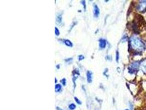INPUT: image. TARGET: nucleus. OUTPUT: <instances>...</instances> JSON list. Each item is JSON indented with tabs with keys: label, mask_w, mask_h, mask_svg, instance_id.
Returning <instances> with one entry per match:
<instances>
[{
	"label": "nucleus",
	"mask_w": 146,
	"mask_h": 110,
	"mask_svg": "<svg viewBox=\"0 0 146 110\" xmlns=\"http://www.w3.org/2000/svg\"><path fill=\"white\" fill-rule=\"evenodd\" d=\"M92 72L88 70L86 72V77H87V81L89 83L92 82Z\"/></svg>",
	"instance_id": "obj_6"
},
{
	"label": "nucleus",
	"mask_w": 146,
	"mask_h": 110,
	"mask_svg": "<svg viewBox=\"0 0 146 110\" xmlns=\"http://www.w3.org/2000/svg\"><path fill=\"white\" fill-rule=\"evenodd\" d=\"M64 43L67 46H68V47H72L73 46V44L72 43L71 41L69 40H65L64 41Z\"/></svg>",
	"instance_id": "obj_9"
},
{
	"label": "nucleus",
	"mask_w": 146,
	"mask_h": 110,
	"mask_svg": "<svg viewBox=\"0 0 146 110\" xmlns=\"http://www.w3.org/2000/svg\"><path fill=\"white\" fill-rule=\"evenodd\" d=\"M130 44L132 50L136 54L141 53L145 49L143 42L136 36H133L130 38Z\"/></svg>",
	"instance_id": "obj_1"
},
{
	"label": "nucleus",
	"mask_w": 146,
	"mask_h": 110,
	"mask_svg": "<svg viewBox=\"0 0 146 110\" xmlns=\"http://www.w3.org/2000/svg\"><path fill=\"white\" fill-rule=\"evenodd\" d=\"M81 3L84 6V9L86 10V1H81Z\"/></svg>",
	"instance_id": "obj_15"
},
{
	"label": "nucleus",
	"mask_w": 146,
	"mask_h": 110,
	"mask_svg": "<svg viewBox=\"0 0 146 110\" xmlns=\"http://www.w3.org/2000/svg\"><path fill=\"white\" fill-rule=\"evenodd\" d=\"M119 52L118 51H117V53H116V60H117V62H118V60H119Z\"/></svg>",
	"instance_id": "obj_17"
},
{
	"label": "nucleus",
	"mask_w": 146,
	"mask_h": 110,
	"mask_svg": "<svg viewBox=\"0 0 146 110\" xmlns=\"http://www.w3.org/2000/svg\"><path fill=\"white\" fill-rule=\"evenodd\" d=\"M55 82H56V78H55Z\"/></svg>",
	"instance_id": "obj_21"
},
{
	"label": "nucleus",
	"mask_w": 146,
	"mask_h": 110,
	"mask_svg": "<svg viewBox=\"0 0 146 110\" xmlns=\"http://www.w3.org/2000/svg\"><path fill=\"white\" fill-rule=\"evenodd\" d=\"M74 100H75L76 102L78 103V104H80V105L82 104V102L80 101V100L77 97H74Z\"/></svg>",
	"instance_id": "obj_13"
},
{
	"label": "nucleus",
	"mask_w": 146,
	"mask_h": 110,
	"mask_svg": "<svg viewBox=\"0 0 146 110\" xmlns=\"http://www.w3.org/2000/svg\"><path fill=\"white\" fill-rule=\"evenodd\" d=\"M137 9L141 12H145L146 10V1H140L138 6H137Z\"/></svg>",
	"instance_id": "obj_3"
},
{
	"label": "nucleus",
	"mask_w": 146,
	"mask_h": 110,
	"mask_svg": "<svg viewBox=\"0 0 146 110\" xmlns=\"http://www.w3.org/2000/svg\"><path fill=\"white\" fill-rule=\"evenodd\" d=\"M56 22L60 24L62 23V15L60 14H58L56 15Z\"/></svg>",
	"instance_id": "obj_8"
},
{
	"label": "nucleus",
	"mask_w": 146,
	"mask_h": 110,
	"mask_svg": "<svg viewBox=\"0 0 146 110\" xmlns=\"http://www.w3.org/2000/svg\"><path fill=\"white\" fill-rule=\"evenodd\" d=\"M78 60L82 61V60H83L84 58V57L82 55H80L78 56Z\"/></svg>",
	"instance_id": "obj_16"
},
{
	"label": "nucleus",
	"mask_w": 146,
	"mask_h": 110,
	"mask_svg": "<svg viewBox=\"0 0 146 110\" xmlns=\"http://www.w3.org/2000/svg\"><path fill=\"white\" fill-rule=\"evenodd\" d=\"M72 60V58H68V59L65 60V61H66V62H68V61H71Z\"/></svg>",
	"instance_id": "obj_18"
},
{
	"label": "nucleus",
	"mask_w": 146,
	"mask_h": 110,
	"mask_svg": "<svg viewBox=\"0 0 146 110\" xmlns=\"http://www.w3.org/2000/svg\"><path fill=\"white\" fill-rule=\"evenodd\" d=\"M76 106L74 103H71V104L69 106H68L69 109L71 110H74V109H76Z\"/></svg>",
	"instance_id": "obj_11"
},
{
	"label": "nucleus",
	"mask_w": 146,
	"mask_h": 110,
	"mask_svg": "<svg viewBox=\"0 0 146 110\" xmlns=\"http://www.w3.org/2000/svg\"><path fill=\"white\" fill-rule=\"evenodd\" d=\"M140 66H141V68L142 70L144 73H146V59L143 60L142 62L141 63Z\"/></svg>",
	"instance_id": "obj_7"
},
{
	"label": "nucleus",
	"mask_w": 146,
	"mask_h": 110,
	"mask_svg": "<svg viewBox=\"0 0 146 110\" xmlns=\"http://www.w3.org/2000/svg\"><path fill=\"white\" fill-rule=\"evenodd\" d=\"M107 45V42L106 40L103 39H101L99 40V46L100 48L103 49L106 48Z\"/></svg>",
	"instance_id": "obj_5"
},
{
	"label": "nucleus",
	"mask_w": 146,
	"mask_h": 110,
	"mask_svg": "<svg viewBox=\"0 0 146 110\" xmlns=\"http://www.w3.org/2000/svg\"><path fill=\"white\" fill-rule=\"evenodd\" d=\"M66 79H65V78H64V79H62V80H61V82L62 83V84L64 86L66 85Z\"/></svg>",
	"instance_id": "obj_14"
},
{
	"label": "nucleus",
	"mask_w": 146,
	"mask_h": 110,
	"mask_svg": "<svg viewBox=\"0 0 146 110\" xmlns=\"http://www.w3.org/2000/svg\"><path fill=\"white\" fill-rule=\"evenodd\" d=\"M61 90V85L60 84H56L55 86V92H59Z\"/></svg>",
	"instance_id": "obj_10"
},
{
	"label": "nucleus",
	"mask_w": 146,
	"mask_h": 110,
	"mask_svg": "<svg viewBox=\"0 0 146 110\" xmlns=\"http://www.w3.org/2000/svg\"><path fill=\"white\" fill-rule=\"evenodd\" d=\"M56 110H63L62 109H60V107H56Z\"/></svg>",
	"instance_id": "obj_19"
},
{
	"label": "nucleus",
	"mask_w": 146,
	"mask_h": 110,
	"mask_svg": "<svg viewBox=\"0 0 146 110\" xmlns=\"http://www.w3.org/2000/svg\"></svg>",
	"instance_id": "obj_22"
},
{
	"label": "nucleus",
	"mask_w": 146,
	"mask_h": 110,
	"mask_svg": "<svg viewBox=\"0 0 146 110\" xmlns=\"http://www.w3.org/2000/svg\"><path fill=\"white\" fill-rule=\"evenodd\" d=\"M55 34L56 36H59L60 35V32L56 27L55 28Z\"/></svg>",
	"instance_id": "obj_12"
},
{
	"label": "nucleus",
	"mask_w": 146,
	"mask_h": 110,
	"mask_svg": "<svg viewBox=\"0 0 146 110\" xmlns=\"http://www.w3.org/2000/svg\"><path fill=\"white\" fill-rule=\"evenodd\" d=\"M93 13H94V15L95 17L98 18L100 14V9L96 5H94V9H93Z\"/></svg>",
	"instance_id": "obj_4"
},
{
	"label": "nucleus",
	"mask_w": 146,
	"mask_h": 110,
	"mask_svg": "<svg viewBox=\"0 0 146 110\" xmlns=\"http://www.w3.org/2000/svg\"><path fill=\"white\" fill-rule=\"evenodd\" d=\"M56 67H58V69H59V65H58V66H56Z\"/></svg>",
	"instance_id": "obj_20"
},
{
	"label": "nucleus",
	"mask_w": 146,
	"mask_h": 110,
	"mask_svg": "<svg viewBox=\"0 0 146 110\" xmlns=\"http://www.w3.org/2000/svg\"><path fill=\"white\" fill-rule=\"evenodd\" d=\"M139 61H135V62H133L129 66L128 69H129V72L130 73H136L138 69L139 68Z\"/></svg>",
	"instance_id": "obj_2"
}]
</instances>
